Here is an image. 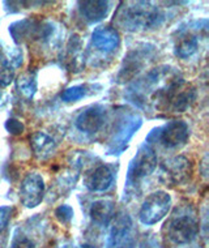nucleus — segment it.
<instances>
[{
  "label": "nucleus",
  "instance_id": "obj_1",
  "mask_svg": "<svg viewBox=\"0 0 209 248\" xmlns=\"http://www.w3.org/2000/svg\"><path fill=\"white\" fill-rule=\"evenodd\" d=\"M196 99V89L180 77H173L152 94V102L162 112H184Z\"/></svg>",
  "mask_w": 209,
  "mask_h": 248
},
{
  "label": "nucleus",
  "instance_id": "obj_2",
  "mask_svg": "<svg viewBox=\"0 0 209 248\" xmlns=\"http://www.w3.org/2000/svg\"><path fill=\"white\" fill-rule=\"evenodd\" d=\"M126 7H120L116 15V21L129 31L145 30L156 28L161 24L163 15L157 7H153L146 1L126 3Z\"/></svg>",
  "mask_w": 209,
  "mask_h": 248
},
{
  "label": "nucleus",
  "instance_id": "obj_3",
  "mask_svg": "<svg viewBox=\"0 0 209 248\" xmlns=\"http://www.w3.org/2000/svg\"><path fill=\"white\" fill-rule=\"evenodd\" d=\"M157 154L152 146L144 144L133 157L127 172V189L129 191L132 186H137V183L143 180L145 176L150 175L157 167Z\"/></svg>",
  "mask_w": 209,
  "mask_h": 248
},
{
  "label": "nucleus",
  "instance_id": "obj_4",
  "mask_svg": "<svg viewBox=\"0 0 209 248\" xmlns=\"http://www.w3.org/2000/svg\"><path fill=\"white\" fill-rule=\"evenodd\" d=\"M54 28L48 22L39 21L35 18H24L9 25V34L16 43H25L37 39H48Z\"/></svg>",
  "mask_w": 209,
  "mask_h": 248
},
{
  "label": "nucleus",
  "instance_id": "obj_5",
  "mask_svg": "<svg viewBox=\"0 0 209 248\" xmlns=\"http://www.w3.org/2000/svg\"><path fill=\"white\" fill-rule=\"evenodd\" d=\"M171 208V197L165 191H157L146 197L139 212L140 222L150 226L160 222L169 213Z\"/></svg>",
  "mask_w": 209,
  "mask_h": 248
},
{
  "label": "nucleus",
  "instance_id": "obj_6",
  "mask_svg": "<svg viewBox=\"0 0 209 248\" xmlns=\"http://www.w3.org/2000/svg\"><path fill=\"white\" fill-rule=\"evenodd\" d=\"M190 137L188 124L183 120H171L158 129V140L167 149L183 146Z\"/></svg>",
  "mask_w": 209,
  "mask_h": 248
},
{
  "label": "nucleus",
  "instance_id": "obj_7",
  "mask_svg": "<svg viewBox=\"0 0 209 248\" xmlns=\"http://www.w3.org/2000/svg\"><path fill=\"white\" fill-rule=\"evenodd\" d=\"M199 232V223L191 216H180L169 223L167 235L177 244L191 243Z\"/></svg>",
  "mask_w": 209,
  "mask_h": 248
},
{
  "label": "nucleus",
  "instance_id": "obj_8",
  "mask_svg": "<svg viewBox=\"0 0 209 248\" xmlns=\"http://www.w3.org/2000/svg\"><path fill=\"white\" fill-rule=\"evenodd\" d=\"M45 196V182L38 172L26 174L20 187V200L26 208L38 206Z\"/></svg>",
  "mask_w": 209,
  "mask_h": 248
},
{
  "label": "nucleus",
  "instance_id": "obj_9",
  "mask_svg": "<svg viewBox=\"0 0 209 248\" xmlns=\"http://www.w3.org/2000/svg\"><path fill=\"white\" fill-rule=\"evenodd\" d=\"M132 219L127 213H119L114 218L110 231L109 247L110 248H132Z\"/></svg>",
  "mask_w": 209,
  "mask_h": 248
},
{
  "label": "nucleus",
  "instance_id": "obj_10",
  "mask_svg": "<svg viewBox=\"0 0 209 248\" xmlns=\"http://www.w3.org/2000/svg\"><path fill=\"white\" fill-rule=\"evenodd\" d=\"M105 119H106L105 108L99 105H96V106H90L82 110L77 115L75 124L79 131L88 133V135H93L102 128Z\"/></svg>",
  "mask_w": 209,
  "mask_h": 248
},
{
  "label": "nucleus",
  "instance_id": "obj_11",
  "mask_svg": "<svg viewBox=\"0 0 209 248\" xmlns=\"http://www.w3.org/2000/svg\"><path fill=\"white\" fill-rule=\"evenodd\" d=\"M120 45V35L115 28L98 26L92 33V46L97 51L110 54L115 51Z\"/></svg>",
  "mask_w": 209,
  "mask_h": 248
},
{
  "label": "nucleus",
  "instance_id": "obj_12",
  "mask_svg": "<svg viewBox=\"0 0 209 248\" xmlns=\"http://www.w3.org/2000/svg\"><path fill=\"white\" fill-rule=\"evenodd\" d=\"M141 119L136 114H131L126 118V115L122 118L120 123L115 127V131H114V139L111 140V144L114 146V152H118L119 150V145L123 144L127 145V142L129 141V139L132 137V135L137 131V128L140 127Z\"/></svg>",
  "mask_w": 209,
  "mask_h": 248
},
{
  "label": "nucleus",
  "instance_id": "obj_13",
  "mask_svg": "<svg viewBox=\"0 0 209 248\" xmlns=\"http://www.w3.org/2000/svg\"><path fill=\"white\" fill-rule=\"evenodd\" d=\"M163 170L169 180L174 184H180L190 179L192 172L191 163L184 157H174L163 163Z\"/></svg>",
  "mask_w": 209,
  "mask_h": 248
},
{
  "label": "nucleus",
  "instance_id": "obj_14",
  "mask_svg": "<svg viewBox=\"0 0 209 248\" xmlns=\"http://www.w3.org/2000/svg\"><path fill=\"white\" fill-rule=\"evenodd\" d=\"M113 180H114V175H113L110 167L101 165V166L93 169L86 175L85 186L93 192H103L110 188Z\"/></svg>",
  "mask_w": 209,
  "mask_h": 248
},
{
  "label": "nucleus",
  "instance_id": "obj_15",
  "mask_svg": "<svg viewBox=\"0 0 209 248\" xmlns=\"http://www.w3.org/2000/svg\"><path fill=\"white\" fill-rule=\"evenodd\" d=\"M30 148L33 150L35 158L39 161H46L55 153L56 142L47 133L38 131L30 136Z\"/></svg>",
  "mask_w": 209,
  "mask_h": 248
},
{
  "label": "nucleus",
  "instance_id": "obj_16",
  "mask_svg": "<svg viewBox=\"0 0 209 248\" xmlns=\"http://www.w3.org/2000/svg\"><path fill=\"white\" fill-rule=\"evenodd\" d=\"M145 64V54L141 52L140 50L131 51L126 58H124L123 65L118 75L119 82H126L135 77L137 73L140 72L141 68Z\"/></svg>",
  "mask_w": 209,
  "mask_h": 248
},
{
  "label": "nucleus",
  "instance_id": "obj_17",
  "mask_svg": "<svg viewBox=\"0 0 209 248\" xmlns=\"http://www.w3.org/2000/svg\"><path fill=\"white\" fill-rule=\"evenodd\" d=\"M79 9L81 13L82 18L89 24L98 22L106 17L110 11V3L109 1H80Z\"/></svg>",
  "mask_w": 209,
  "mask_h": 248
},
{
  "label": "nucleus",
  "instance_id": "obj_18",
  "mask_svg": "<svg viewBox=\"0 0 209 248\" xmlns=\"http://www.w3.org/2000/svg\"><path fill=\"white\" fill-rule=\"evenodd\" d=\"M199 48V41L197 37L188 30L180 31L178 37L175 38L174 52L175 55L179 56L180 59L191 58Z\"/></svg>",
  "mask_w": 209,
  "mask_h": 248
},
{
  "label": "nucleus",
  "instance_id": "obj_19",
  "mask_svg": "<svg viewBox=\"0 0 209 248\" xmlns=\"http://www.w3.org/2000/svg\"><path fill=\"white\" fill-rule=\"evenodd\" d=\"M114 210H115V204L113 200L102 199V200L94 201L89 210L90 218L98 225L106 226L114 217Z\"/></svg>",
  "mask_w": 209,
  "mask_h": 248
},
{
  "label": "nucleus",
  "instance_id": "obj_20",
  "mask_svg": "<svg viewBox=\"0 0 209 248\" xmlns=\"http://www.w3.org/2000/svg\"><path fill=\"white\" fill-rule=\"evenodd\" d=\"M82 45L79 35H72L67 45L65 51V64L72 72H79L84 67V59H82Z\"/></svg>",
  "mask_w": 209,
  "mask_h": 248
},
{
  "label": "nucleus",
  "instance_id": "obj_21",
  "mask_svg": "<svg viewBox=\"0 0 209 248\" xmlns=\"http://www.w3.org/2000/svg\"><path fill=\"white\" fill-rule=\"evenodd\" d=\"M16 88L24 98H33L37 93V76H35V73L32 72V71L21 73L16 80Z\"/></svg>",
  "mask_w": 209,
  "mask_h": 248
},
{
  "label": "nucleus",
  "instance_id": "obj_22",
  "mask_svg": "<svg viewBox=\"0 0 209 248\" xmlns=\"http://www.w3.org/2000/svg\"><path fill=\"white\" fill-rule=\"evenodd\" d=\"M86 95L85 85H75L67 88L62 93V101L64 102H77Z\"/></svg>",
  "mask_w": 209,
  "mask_h": 248
},
{
  "label": "nucleus",
  "instance_id": "obj_23",
  "mask_svg": "<svg viewBox=\"0 0 209 248\" xmlns=\"http://www.w3.org/2000/svg\"><path fill=\"white\" fill-rule=\"evenodd\" d=\"M15 78V68L5 62L4 59L0 60V88L8 86Z\"/></svg>",
  "mask_w": 209,
  "mask_h": 248
},
{
  "label": "nucleus",
  "instance_id": "obj_24",
  "mask_svg": "<svg viewBox=\"0 0 209 248\" xmlns=\"http://www.w3.org/2000/svg\"><path fill=\"white\" fill-rule=\"evenodd\" d=\"M3 59L8 63L12 68H18L21 67L22 64V51L20 48H12V50H8L5 56Z\"/></svg>",
  "mask_w": 209,
  "mask_h": 248
},
{
  "label": "nucleus",
  "instance_id": "obj_25",
  "mask_svg": "<svg viewBox=\"0 0 209 248\" xmlns=\"http://www.w3.org/2000/svg\"><path fill=\"white\" fill-rule=\"evenodd\" d=\"M55 217L60 223H69L73 218V209L69 205H60L55 209Z\"/></svg>",
  "mask_w": 209,
  "mask_h": 248
},
{
  "label": "nucleus",
  "instance_id": "obj_26",
  "mask_svg": "<svg viewBox=\"0 0 209 248\" xmlns=\"http://www.w3.org/2000/svg\"><path fill=\"white\" fill-rule=\"evenodd\" d=\"M7 132L13 135V136H18V135H22L24 131H25V125L22 122H20L18 119H15V118H11L5 122L4 124Z\"/></svg>",
  "mask_w": 209,
  "mask_h": 248
},
{
  "label": "nucleus",
  "instance_id": "obj_27",
  "mask_svg": "<svg viewBox=\"0 0 209 248\" xmlns=\"http://www.w3.org/2000/svg\"><path fill=\"white\" fill-rule=\"evenodd\" d=\"M11 213H12V208L0 206V232L4 230L8 225L9 219H11Z\"/></svg>",
  "mask_w": 209,
  "mask_h": 248
},
{
  "label": "nucleus",
  "instance_id": "obj_28",
  "mask_svg": "<svg viewBox=\"0 0 209 248\" xmlns=\"http://www.w3.org/2000/svg\"><path fill=\"white\" fill-rule=\"evenodd\" d=\"M11 248H35V244L32 242L28 238H24V236H20L17 239L13 240L12 247Z\"/></svg>",
  "mask_w": 209,
  "mask_h": 248
},
{
  "label": "nucleus",
  "instance_id": "obj_29",
  "mask_svg": "<svg viewBox=\"0 0 209 248\" xmlns=\"http://www.w3.org/2000/svg\"><path fill=\"white\" fill-rule=\"evenodd\" d=\"M8 94L5 93V92H3V90H0V111L4 108L5 106H7V103H8Z\"/></svg>",
  "mask_w": 209,
  "mask_h": 248
},
{
  "label": "nucleus",
  "instance_id": "obj_30",
  "mask_svg": "<svg viewBox=\"0 0 209 248\" xmlns=\"http://www.w3.org/2000/svg\"><path fill=\"white\" fill-rule=\"evenodd\" d=\"M76 248H94L93 246H90V244H82L80 247H76Z\"/></svg>",
  "mask_w": 209,
  "mask_h": 248
},
{
  "label": "nucleus",
  "instance_id": "obj_31",
  "mask_svg": "<svg viewBox=\"0 0 209 248\" xmlns=\"http://www.w3.org/2000/svg\"><path fill=\"white\" fill-rule=\"evenodd\" d=\"M60 248H73V247L71 246V244H64V246H62Z\"/></svg>",
  "mask_w": 209,
  "mask_h": 248
}]
</instances>
